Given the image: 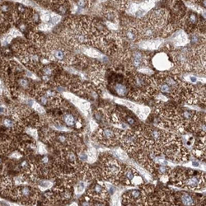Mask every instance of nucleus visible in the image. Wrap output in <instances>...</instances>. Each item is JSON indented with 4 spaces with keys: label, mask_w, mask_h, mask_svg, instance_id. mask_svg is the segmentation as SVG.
Wrapping results in <instances>:
<instances>
[{
    "label": "nucleus",
    "mask_w": 206,
    "mask_h": 206,
    "mask_svg": "<svg viewBox=\"0 0 206 206\" xmlns=\"http://www.w3.org/2000/svg\"><path fill=\"white\" fill-rule=\"evenodd\" d=\"M121 129L115 126H102L97 131V139L105 146H116L119 143Z\"/></svg>",
    "instance_id": "5"
},
{
    "label": "nucleus",
    "mask_w": 206,
    "mask_h": 206,
    "mask_svg": "<svg viewBox=\"0 0 206 206\" xmlns=\"http://www.w3.org/2000/svg\"><path fill=\"white\" fill-rule=\"evenodd\" d=\"M5 112V108L0 106V113H4Z\"/></svg>",
    "instance_id": "26"
},
{
    "label": "nucleus",
    "mask_w": 206,
    "mask_h": 206,
    "mask_svg": "<svg viewBox=\"0 0 206 206\" xmlns=\"http://www.w3.org/2000/svg\"><path fill=\"white\" fill-rule=\"evenodd\" d=\"M200 25V18L197 13H189L181 21L182 27L190 33L197 31Z\"/></svg>",
    "instance_id": "10"
},
{
    "label": "nucleus",
    "mask_w": 206,
    "mask_h": 206,
    "mask_svg": "<svg viewBox=\"0 0 206 206\" xmlns=\"http://www.w3.org/2000/svg\"><path fill=\"white\" fill-rule=\"evenodd\" d=\"M63 120H64V122H65V124L67 126L72 127V126L77 125V128L81 127L80 125H78V122H77L75 116H73V114H71V113H65L64 116H63Z\"/></svg>",
    "instance_id": "17"
},
{
    "label": "nucleus",
    "mask_w": 206,
    "mask_h": 206,
    "mask_svg": "<svg viewBox=\"0 0 206 206\" xmlns=\"http://www.w3.org/2000/svg\"><path fill=\"white\" fill-rule=\"evenodd\" d=\"M122 203L125 205H148V202L144 191L130 190L123 195Z\"/></svg>",
    "instance_id": "6"
},
{
    "label": "nucleus",
    "mask_w": 206,
    "mask_h": 206,
    "mask_svg": "<svg viewBox=\"0 0 206 206\" xmlns=\"http://www.w3.org/2000/svg\"><path fill=\"white\" fill-rule=\"evenodd\" d=\"M115 154L116 155L117 158H119L120 159H126V157H127V154L125 153V151H121L119 149L117 150H115Z\"/></svg>",
    "instance_id": "22"
},
{
    "label": "nucleus",
    "mask_w": 206,
    "mask_h": 206,
    "mask_svg": "<svg viewBox=\"0 0 206 206\" xmlns=\"http://www.w3.org/2000/svg\"><path fill=\"white\" fill-rule=\"evenodd\" d=\"M120 181H123L128 186H139L143 182L139 172L131 167H124Z\"/></svg>",
    "instance_id": "9"
},
{
    "label": "nucleus",
    "mask_w": 206,
    "mask_h": 206,
    "mask_svg": "<svg viewBox=\"0 0 206 206\" xmlns=\"http://www.w3.org/2000/svg\"><path fill=\"white\" fill-rule=\"evenodd\" d=\"M13 1H17V2H20L23 4H26V5H31V2L29 0H13Z\"/></svg>",
    "instance_id": "25"
},
{
    "label": "nucleus",
    "mask_w": 206,
    "mask_h": 206,
    "mask_svg": "<svg viewBox=\"0 0 206 206\" xmlns=\"http://www.w3.org/2000/svg\"><path fill=\"white\" fill-rule=\"evenodd\" d=\"M3 124L4 126H6L7 128H12L14 126V121L11 119H8V118H5L3 121Z\"/></svg>",
    "instance_id": "23"
},
{
    "label": "nucleus",
    "mask_w": 206,
    "mask_h": 206,
    "mask_svg": "<svg viewBox=\"0 0 206 206\" xmlns=\"http://www.w3.org/2000/svg\"><path fill=\"white\" fill-rule=\"evenodd\" d=\"M88 5V0H76V6L79 8H85Z\"/></svg>",
    "instance_id": "21"
},
{
    "label": "nucleus",
    "mask_w": 206,
    "mask_h": 206,
    "mask_svg": "<svg viewBox=\"0 0 206 206\" xmlns=\"http://www.w3.org/2000/svg\"><path fill=\"white\" fill-rule=\"evenodd\" d=\"M119 143H121L123 149L130 154L135 155L142 148L141 137L138 129L121 130Z\"/></svg>",
    "instance_id": "2"
},
{
    "label": "nucleus",
    "mask_w": 206,
    "mask_h": 206,
    "mask_svg": "<svg viewBox=\"0 0 206 206\" xmlns=\"http://www.w3.org/2000/svg\"><path fill=\"white\" fill-rule=\"evenodd\" d=\"M108 190L107 186L102 182H96L93 184L88 191V196L91 200L103 203L108 198Z\"/></svg>",
    "instance_id": "8"
},
{
    "label": "nucleus",
    "mask_w": 206,
    "mask_h": 206,
    "mask_svg": "<svg viewBox=\"0 0 206 206\" xmlns=\"http://www.w3.org/2000/svg\"><path fill=\"white\" fill-rule=\"evenodd\" d=\"M41 72H42L43 75L50 76L52 73H53V72H54V69H53V68L51 67V65H47V66H45V67L42 68Z\"/></svg>",
    "instance_id": "19"
},
{
    "label": "nucleus",
    "mask_w": 206,
    "mask_h": 206,
    "mask_svg": "<svg viewBox=\"0 0 206 206\" xmlns=\"http://www.w3.org/2000/svg\"><path fill=\"white\" fill-rule=\"evenodd\" d=\"M121 37L126 40L127 41H129V42H135L136 40H138L139 34H138V31H137L135 25L125 26L121 33Z\"/></svg>",
    "instance_id": "13"
},
{
    "label": "nucleus",
    "mask_w": 206,
    "mask_h": 206,
    "mask_svg": "<svg viewBox=\"0 0 206 206\" xmlns=\"http://www.w3.org/2000/svg\"><path fill=\"white\" fill-rule=\"evenodd\" d=\"M152 64L158 70H168L172 68V62L169 60V57L164 52L158 53L152 59Z\"/></svg>",
    "instance_id": "11"
},
{
    "label": "nucleus",
    "mask_w": 206,
    "mask_h": 206,
    "mask_svg": "<svg viewBox=\"0 0 206 206\" xmlns=\"http://www.w3.org/2000/svg\"><path fill=\"white\" fill-rule=\"evenodd\" d=\"M176 205L180 204L182 205H195L199 203L198 198L194 194L188 192H180L178 194V198L175 197Z\"/></svg>",
    "instance_id": "12"
},
{
    "label": "nucleus",
    "mask_w": 206,
    "mask_h": 206,
    "mask_svg": "<svg viewBox=\"0 0 206 206\" xmlns=\"http://www.w3.org/2000/svg\"><path fill=\"white\" fill-rule=\"evenodd\" d=\"M102 176L106 180L116 183L120 181L124 167L116 158H105L102 163Z\"/></svg>",
    "instance_id": "3"
},
{
    "label": "nucleus",
    "mask_w": 206,
    "mask_h": 206,
    "mask_svg": "<svg viewBox=\"0 0 206 206\" xmlns=\"http://www.w3.org/2000/svg\"><path fill=\"white\" fill-rule=\"evenodd\" d=\"M18 83H19L20 86H22V88H27L28 87V81L26 80V79H24V78L19 79Z\"/></svg>",
    "instance_id": "24"
},
{
    "label": "nucleus",
    "mask_w": 206,
    "mask_h": 206,
    "mask_svg": "<svg viewBox=\"0 0 206 206\" xmlns=\"http://www.w3.org/2000/svg\"><path fill=\"white\" fill-rule=\"evenodd\" d=\"M105 18L106 20V22H112V23H115L118 22V18H117V14L116 12L112 11V10H108L105 13Z\"/></svg>",
    "instance_id": "18"
},
{
    "label": "nucleus",
    "mask_w": 206,
    "mask_h": 206,
    "mask_svg": "<svg viewBox=\"0 0 206 206\" xmlns=\"http://www.w3.org/2000/svg\"><path fill=\"white\" fill-rule=\"evenodd\" d=\"M169 180L176 186L195 191L205 186V173L188 168L172 170Z\"/></svg>",
    "instance_id": "1"
},
{
    "label": "nucleus",
    "mask_w": 206,
    "mask_h": 206,
    "mask_svg": "<svg viewBox=\"0 0 206 206\" xmlns=\"http://www.w3.org/2000/svg\"><path fill=\"white\" fill-rule=\"evenodd\" d=\"M46 52L51 60L61 64H70L73 58L70 53L66 50L65 46H63L58 40H55V39H52V40L48 42Z\"/></svg>",
    "instance_id": "4"
},
{
    "label": "nucleus",
    "mask_w": 206,
    "mask_h": 206,
    "mask_svg": "<svg viewBox=\"0 0 206 206\" xmlns=\"http://www.w3.org/2000/svg\"><path fill=\"white\" fill-rule=\"evenodd\" d=\"M125 63L129 67V69H139L141 68L148 67L145 66L148 64V59L145 54L140 51H132L125 53Z\"/></svg>",
    "instance_id": "7"
},
{
    "label": "nucleus",
    "mask_w": 206,
    "mask_h": 206,
    "mask_svg": "<svg viewBox=\"0 0 206 206\" xmlns=\"http://www.w3.org/2000/svg\"><path fill=\"white\" fill-rule=\"evenodd\" d=\"M113 90L120 97H125L129 95V86L121 82H116L113 85Z\"/></svg>",
    "instance_id": "15"
},
{
    "label": "nucleus",
    "mask_w": 206,
    "mask_h": 206,
    "mask_svg": "<svg viewBox=\"0 0 206 206\" xmlns=\"http://www.w3.org/2000/svg\"><path fill=\"white\" fill-rule=\"evenodd\" d=\"M162 44V41L158 39H153V40H140L139 43L138 44L139 48L143 49V50H156L158 49L160 45Z\"/></svg>",
    "instance_id": "14"
},
{
    "label": "nucleus",
    "mask_w": 206,
    "mask_h": 206,
    "mask_svg": "<svg viewBox=\"0 0 206 206\" xmlns=\"http://www.w3.org/2000/svg\"><path fill=\"white\" fill-rule=\"evenodd\" d=\"M172 42L173 43L175 46H183L186 45L189 42V40L187 38V36L185 34L184 32L180 31L179 32H177L173 36V38L172 40Z\"/></svg>",
    "instance_id": "16"
},
{
    "label": "nucleus",
    "mask_w": 206,
    "mask_h": 206,
    "mask_svg": "<svg viewBox=\"0 0 206 206\" xmlns=\"http://www.w3.org/2000/svg\"><path fill=\"white\" fill-rule=\"evenodd\" d=\"M51 15L52 14H50L48 13H43L41 15H40V19L43 22L45 23H48L49 22L51 21Z\"/></svg>",
    "instance_id": "20"
}]
</instances>
